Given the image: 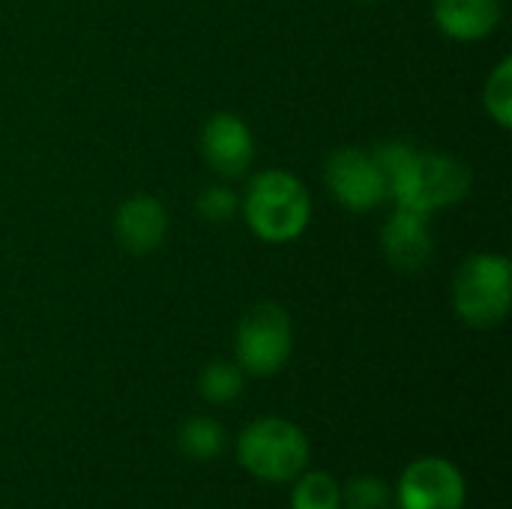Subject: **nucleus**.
Wrapping results in <instances>:
<instances>
[{
    "label": "nucleus",
    "mask_w": 512,
    "mask_h": 509,
    "mask_svg": "<svg viewBox=\"0 0 512 509\" xmlns=\"http://www.w3.org/2000/svg\"><path fill=\"white\" fill-rule=\"evenodd\" d=\"M372 156L387 180V198L396 207L432 216L465 201L471 192V168L450 153L420 150L408 141H384Z\"/></svg>",
    "instance_id": "nucleus-1"
},
{
    "label": "nucleus",
    "mask_w": 512,
    "mask_h": 509,
    "mask_svg": "<svg viewBox=\"0 0 512 509\" xmlns=\"http://www.w3.org/2000/svg\"><path fill=\"white\" fill-rule=\"evenodd\" d=\"M240 213L252 234L264 243H291L297 240L312 219V198L303 180L285 168L261 171L249 180Z\"/></svg>",
    "instance_id": "nucleus-2"
},
{
    "label": "nucleus",
    "mask_w": 512,
    "mask_h": 509,
    "mask_svg": "<svg viewBox=\"0 0 512 509\" xmlns=\"http://www.w3.org/2000/svg\"><path fill=\"white\" fill-rule=\"evenodd\" d=\"M512 264L507 255L477 252L453 276V309L474 330H492L510 315Z\"/></svg>",
    "instance_id": "nucleus-3"
},
{
    "label": "nucleus",
    "mask_w": 512,
    "mask_h": 509,
    "mask_svg": "<svg viewBox=\"0 0 512 509\" xmlns=\"http://www.w3.org/2000/svg\"><path fill=\"white\" fill-rule=\"evenodd\" d=\"M237 459L264 483H291L309 465V441L294 423L282 417H261L240 432Z\"/></svg>",
    "instance_id": "nucleus-4"
},
{
    "label": "nucleus",
    "mask_w": 512,
    "mask_h": 509,
    "mask_svg": "<svg viewBox=\"0 0 512 509\" xmlns=\"http://www.w3.org/2000/svg\"><path fill=\"white\" fill-rule=\"evenodd\" d=\"M294 351V324L279 303L252 306L237 327L234 354L246 375L270 378L276 375Z\"/></svg>",
    "instance_id": "nucleus-5"
},
{
    "label": "nucleus",
    "mask_w": 512,
    "mask_h": 509,
    "mask_svg": "<svg viewBox=\"0 0 512 509\" xmlns=\"http://www.w3.org/2000/svg\"><path fill=\"white\" fill-rule=\"evenodd\" d=\"M324 180L333 201L351 213H366L375 210L381 201H387V180L372 150H360V147L333 150L324 165Z\"/></svg>",
    "instance_id": "nucleus-6"
},
{
    "label": "nucleus",
    "mask_w": 512,
    "mask_h": 509,
    "mask_svg": "<svg viewBox=\"0 0 512 509\" xmlns=\"http://www.w3.org/2000/svg\"><path fill=\"white\" fill-rule=\"evenodd\" d=\"M402 509H462L465 507V477L447 459L426 456L411 462L399 480Z\"/></svg>",
    "instance_id": "nucleus-7"
},
{
    "label": "nucleus",
    "mask_w": 512,
    "mask_h": 509,
    "mask_svg": "<svg viewBox=\"0 0 512 509\" xmlns=\"http://www.w3.org/2000/svg\"><path fill=\"white\" fill-rule=\"evenodd\" d=\"M198 144L204 162L219 177H240L255 156V138L249 123L231 111H216L213 117H207Z\"/></svg>",
    "instance_id": "nucleus-8"
},
{
    "label": "nucleus",
    "mask_w": 512,
    "mask_h": 509,
    "mask_svg": "<svg viewBox=\"0 0 512 509\" xmlns=\"http://www.w3.org/2000/svg\"><path fill=\"white\" fill-rule=\"evenodd\" d=\"M381 249L390 267L402 273H420L429 267L435 255V237H432V222L426 213L396 207L393 216L381 228Z\"/></svg>",
    "instance_id": "nucleus-9"
},
{
    "label": "nucleus",
    "mask_w": 512,
    "mask_h": 509,
    "mask_svg": "<svg viewBox=\"0 0 512 509\" xmlns=\"http://www.w3.org/2000/svg\"><path fill=\"white\" fill-rule=\"evenodd\" d=\"M117 243L129 255H150L165 243L168 234V213L159 198L153 195H132L117 207L114 216Z\"/></svg>",
    "instance_id": "nucleus-10"
},
{
    "label": "nucleus",
    "mask_w": 512,
    "mask_h": 509,
    "mask_svg": "<svg viewBox=\"0 0 512 509\" xmlns=\"http://www.w3.org/2000/svg\"><path fill=\"white\" fill-rule=\"evenodd\" d=\"M432 18L444 36L456 42H480L501 27L504 3L501 0H435Z\"/></svg>",
    "instance_id": "nucleus-11"
},
{
    "label": "nucleus",
    "mask_w": 512,
    "mask_h": 509,
    "mask_svg": "<svg viewBox=\"0 0 512 509\" xmlns=\"http://www.w3.org/2000/svg\"><path fill=\"white\" fill-rule=\"evenodd\" d=\"M243 384H246V372L237 363H228V360H213L198 375V393L210 405L237 402L240 393H243Z\"/></svg>",
    "instance_id": "nucleus-12"
},
{
    "label": "nucleus",
    "mask_w": 512,
    "mask_h": 509,
    "mask_svg": "<svg viewBox=\"0 0 512 509\" xmlns=\"http://www.w3.org/2000/svg\"><path fill=\"white\" fill-rule=\"evenodd\" d=\"M177 441H180V450L189 459L207 462V459H216L222 453V447H225V429L213 417H189L180 426Z\"/></svg>",
    "instance_id": "nucleus-13"
},
{
    "label": "nucleus",
    "mask_w": 512,
    "mask_h": 509,
    "mask_svg": "<svg viewBox=\"0 0 512 509\" xmlns=\"http://www.w3.org/2000/svg\"><path fill=\"white\" fill-rule=\"evenodd\" d=\"M291 509H342V489L324 471L300 474L291 492Z\"/></svg>",
    "instance_id": "nucleus-14"
},
{
    "label": "nucleus",
    "mask_w": 512,
    "mask_h": 509,
    "mask_svg": "<svg viewBox=\"0 0 512 509\" xmlns=\"http://www.w3.org/2000/svg\"><path fill=\"white\" fill-rule=\"evenodd\" d=\"M483 105L489 111V117L501 126H512V57L498 60V66L489 72L486 87H483Z\"/></svg>",
    "instance_id": "nucleus-15"
},
{
    "label": "nucleus",
    "mask_w": 512,
    "mask_h": 509,
    "mask_svg": "<svg viewBox=\"0 0 512 509\" xmlns=\"http://www.w3.org/2000/svg\"><path fill=\"white\" fill-rule=\"evenodd\" d=\"M195 210L207 219V222H228V219H234L237 213H240V198H237V192L234 189H228L225 183H213V186H207L201 195H198V201H195Z\"/></svg>",
    "instance_id": "nucleus-16"
},
{
    "label": "nucleus",
    "mask_w": 512,
    "mask_h": 509,
    "mask_svg": "<svg viewBox=\"0 0 512 509\" xmlns=\"http://www.w3.org/2000/svg\"><path fill=\"white\" fill-rule=\"evenodd\" d=\"M342 504L348 509H387L390 489L378 477H354L342 492Z\"/></svg>",
    "instance_id": "nucleus-17"
}]
</instances>
